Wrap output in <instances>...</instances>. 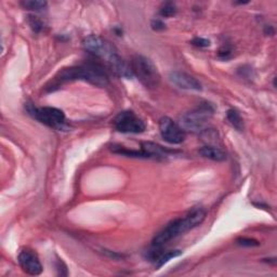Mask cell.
I'll return each mask as SVG.
<instances>
[{"instance_id": "obj_1", "label": "cell", "mask_w": 277, "mask_h": 277, "mask_svg": "<svg viewBox=\"0 0 277 277\" xmlns=\"http://www.w3.org/2000/svg\"><path fill=\"white\" fill-rule=\"evenodd\" d=\"M83 46L86 51L104 61L115 75L125 78L133 77L130 65L123 60L111 42L97 35H90L84 39Z\"/></svg>"}, {"instance_id": "obj_2", "label": "cell", "mask_w": 277, "mask_h": 277, "mask_svg": "<svg viewBox=\"0 0 277 277\" xmlns=\"http://www.w3.org/2000/svg\"><path fill=\"white\" fill-rule=\"evenodd\" d=\"M75 81H84L96 87H106L110 84L107 74L100 65L94 63H88L61 69V71L55 75L51 84L47 86V90L54 91L55 89L61 85Z\"/></svg>"}, {"instance_id": "obj_3", "label": "cell", "mask_w": 277, "mask_h": 277, "mask_svg": "<svg viewBox=\"0 0 277 277\" xmlns=\"http://www.w3.org/2000/svg\"><path fill=\"white\" fill-rule=\"evenodd\" d=\"M130 68L133 76H135L145 88L155 89L160 86V72L148 57L141 54L133 55L130 61Z\"/></svg>"}, {"instance_id": "obj_4", "label": "cell", "mask_w": 277, "mask_h": 277, "mask_svg": "<svg viewBox=\"0 0 277 277\" xmlns=\"http://www.w3.org/2000/svg\"><path fill=\"white\" fill-rule=\"evenodd\" d=\"M213 114V107L209 103H202L197 106L194 111L184 114L180 117L179 125L185 131L199 132L201 133L204 129L207 122L210 120Z\"/></svg>"}, {"instance_id": "obj_5", "label": "cell", "mask_w": 277, "mask_h": 277, "mask_svg": "<svg viewBox=\"0 0 277 277\" xmlns=\"http://www.w3.org/2000/svg\"><path fill=\"white\" fill-rule=\"evenodd\" d=\"M27 113L39 123H42L50 128L61 130L65 125V115L63 111L58 110L56 107H36L31 103L25 105Z\"/></svg>"}, {"instance_id": "obj_6", "label": "cell", "mask_w": 277, "mask_h": 277, "mask_svg": "<svg viewBox=\"0 0 277 277\" xmlns=\"http://www.w3.org/2000/svg\"><path fill=\"white\" fill-rule=\"evenodd\" d=\"M116 130L122 133H141L145 130L144 122L131 111H124L114 120Z\"/></svg>"}, {"instance_id": "obj_7", "label": "cell", "mask_w": 277, "mask_h": 277, "mask_svg": "<svg viewBox=\"0 0 277 277\" xmlns=\"http://www.w3.org/2000/svg\"><path fill=\"white\" fill-rule=\"evenodd\" d=\"M187 231H190V227L189 225H187L184 217L176 219L170 222L163 231H161L154 237L152 246L160 247V248H162L165 244H167L168 242H170L171 240L175 239L176 236H179Z\"/></svg>"}, {"instance_id": "obj_8", "label": "cell", "mask_w": 277, "mask_h": 277, "mask_svg": "<svg viewBox=\"0 0 277 277\" xmlns=\"http://www.w3.org/2000/svg\"><path fill=\"white\" fill-rule=\"evenodd\" d=\"M160 131L164 140L169 144H180L185 138V131L179 124L169 117H163L160 121Z\"/></svg>"}, {"instance_id": "obj_9", "label": "cell", "mask_w": 277, "mask_h": 277, "mask_svg": "<svg viewBox=\"0 0 277 277\" xmlns=\"http://www.w3.org/2000/svg\"><path fill=\"white\" fill-rule=\"evenodd\" d=\"M18 263L22 270L28 275H39L43 272V265L38 255L32 250H22L18 254Z\"/></svg>"}, {"instance_id": "obj_10", "label": "cell", "mask_w": 277, "mask_h": 277, "mask_svg": "<svg viewBox=\"0 0 277 277\" xmlns=\"http://www.w3.org/2000/svg\"><path fill=\"white\" fill-rule=\"evenodd\" d=\"M169 81L184 90H193V91H201L203 87L202 84L197 79L184 72H171L169 74Z\"/></svg>"}, {"instance_id": "obj_11", "label": "cell", "mask_w": 277, "mask_h": 277, "mask_svg": "<svg viewBox=\"0 0 277 277\" xmlns=\"http://www.w3.org/2000/svg\"><path fill=\"white\" fill-rule=\"evenodd\" d=\"M142 151L147 155L148 158H157V160L164 158L170 153L169 150H166L165 147L152 143V142H143Z\"/></svg>"}, {"instance_id": "obj_12", "label": "cell", "mask_w": 277, "mask_h": 277, "mask_svg": "<svg viewBox=\"0 0 277 277\" xmlns=\"http://www.w3.org/2000/svg\"><path fill=\"white\" fill-rule=\"evenodd\" d=\"M200 154L208 158V160L213 162H224L226 160V154L221 150V148L216 147L214 145H206L200 150Z\"/></svg>"}, {"instance_id": "obj_13", "label": "cell", "mask_w": 277, "mask_h": 277, "mask_svg": "<svg viewBox=\"0 0 277 277\" xmlns=\"http://www.w3.org/2000/svg\"><path fill=\"white\" fill-rule=\"evenodd\" d=\"M226 118L229 123L234 127L236 130L243 131L244 129V121L241 116V114L236 110H229L226 113Z\"/></svg>"}, {"instance_id": "obj_14", "label": "cell", "mask_w": 277, "mask_h": 277, "mask_svg": "<svg viewBox=\"0 0 277 277\" xmlns=\"http://www.w3.org/2000/svg\"><path fill=\"white\" fill-rule=\"evenodd\" d=\"M112 152L116 153V154H121L127 157H134V158H148L147 155L141 150V151H135V150H128V148L124 147V146H116L113 145L112 146Z\"/></svg>"}, {"instance_id": "obj_15", "label": "cell", "mask_w": 277, "mask_h": 277, "mask_svg": "<svg viewBox=\"0 0 277 277\" xmlns=\"http://www.w3.org/2000/svg\"><path fill=\"white\" fill-rule=\"evenodd\" d=\"M182 254L181 250H171L168 251L166 253H162L160 256H158V259L155 261V265L157 269H161L163 265H165L166 263L169 262L171 259L176 258V256H179Z\"/></svg>"}, {"instance_id": "obj_16", "label": "cell", "mask_w": 277, "mask_h": 277, "mask_svg": "<svg viewBox=\"0 0 277 277\" xmlns=\"http://www.w3.org/2000/svg\"><path fill=\"white\" fill-rule=\"evenodd\" d=\"M25 10H31V11H42L47 8L46 2H41V0H24L19 3Z\"/></svg>"}, {"instance_id": "obj_17", "label": "cell", "mask_w": 277, "mask_h": 277, "mask_svg": "<svg viewBox=\"0 0 277 277\" xmlns=\"http://www.w3.org/2000/svg\"><path fill=\"white\" fill-rule=\"evenodd\" d=\"M176 13V7L173 3H165L161 10H160V14L164 17H170Z\"/></svg>"}, {"instance_id": "obj_18", "label": "cell", "mask_w": 277, "mask_h": 277, "mask_svg": "<svg viewBox=\"0 0 277 277\" xmlns=\"http://www.w3.org/2000/svg\"><path fill=\"white\" fill-rule=\"evenodd\" d=\"M28 24L29 26L32 27L33 31L35 33H39V32H42L43 31V28H44V23L41 18H39L38 16H32V15H29L28 16Z\"/></svg>"}, {"instance_id": "obj_19", "label": "cell", "mask_w": 277, "mask_h": 277, "mask_svg": "<svg viewBox=\"0 0 277 277\" xmlns=\"http://www.w3.org/2000/svg\"><path fill=\"white\" fill-rule=\"evenodd\" d=\"M237 244L244 247H255L260 245L258 241L252 240V239H247V237H241V239L237 240Z\"/></svg>"}, {"instance_id": "obj_20", "label": "cell", "mask_w": 277, "mask_h": 277, "mask_svg": "<svg viewBox=\"0 0 277 277\" xmlns=\"http://www.w3.org/2000/svg\"><path fill=\"white\" fill-rule=\"evenodd\" d=\"M191 44L195 47H199V48H206V47L210 46V41H208V39H206V38L196 37L191 42Z\"/></svg>"}, {"instance_id": "obj_21", "label": "cell", "mask_w": 277, "mask_h": 277, "mask_svg": "<svg viewBox=\"0 0 277 277\" xmlns=\"http://www.w3.org/2000/svg\"><path fill=\"white\" fill-rule=\"evenodd\" d=\"M151 26H152V28L154 29V31H163V29L166 28L165 23L162 21V19H158V18L153 19Z\"/></svg>"}]
</instances>
